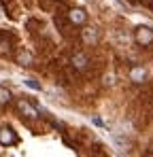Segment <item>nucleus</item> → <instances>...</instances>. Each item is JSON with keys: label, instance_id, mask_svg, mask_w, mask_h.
Returning a JSON list of instances; mask_svg holds the SVG:
<instances>
[{"label": "nucleus", "instance_id": "obj_7", "mask_svg": "<svg viewBox=\"0 0 153 157\" xmlns=\"http://www.w3.org/2000/svg\"><path fill=\"white\" fill-rule=\"evenodd\" d=\"M11 100V94L6 91V89H0V104H4V102H9Z\"/></svg>", "mask_w": 153, "mask_h": 157}, {"label": "nucleus", "instance_id": "obj_9", "mask_svg": "<svg viewBox=\"0 0 153 157\" xmlns=\"http://www.w3.org/2000/svg\"><path fill=\"white\" fill-rule=\"evenodd\" d=\"M26 85H28V87H32V89H41V85H38V83H34L32 78H28V81H26Z\"/></svg>", "mask_w": 153, "mask_h": 157}, {"label": "nucleus", "instance_id": "obj_1", "mask_svg": "<svg viewBox=\"0 0 153 157\" xmlns=\"http://www.w3.org/2000/svg\"><path fill=\"white\" fill-rule=\"evenodd\" d=\"M136 40H138L140 45H151V43H153V30H151V28H138V32H136Z\"/></svg>", "mask_w": 153, "mask_h": 157}, {"label": "nucleus", "instance_id": "obj_5", "mask_svg": "<svg viewBox=\"0 0 153 157\" xmlns=\"http://www.w3.org/2000/svg\"><path fill=\"white\" fill-rule=\"evenodd\" d=\"M19 108H22V113H26V115H28V117H32V119H34V117H38L36 108H32V106L28 104V102H24V100L19 102Z\"/></svg>", "mask_w": 153, "mask_h": 157}, {"label": "nucleus", "instance_id": "obj_2", "mask_svg": "<svg viewBox=\"0 0 153 157\" xmlns=\"http://www.w3.org/2000/svg\"><path fill=\"white\" fill-rule=\"evenodd\" d=\"M13 142H15V134H13V130L2 128V130H0V144H13Z\"/></svg>", "mask_w": 153, "mask_h": 157}, {"label": "nucleus", "instance_id": "obj_4", "mask_svg": "<svg viewBox=\"0 0 153 157\" xmlns=\"http://www.w3.org/2000/svg\"><path fill=\"white\" fill-rule=\"evenodd\" d=\"M73 64H75V68H85L87 66V55L85 53H76L73 57Z\"/></svg>", "mask_w": 153, "mask_h": 157}, {"label": "nucleus", "instance_id": "obj_10", "mask_svg": "<svg viewBox=\"0 0 153 157\" xmlns=\"http://www.w3.org/2000/svg\"><path fill=\"white\" fill-rule=\"evenodd\" d=\"M92 121H94V123H96V125H104V123H102V119H98V117H94V119H92Z\"/></svg>", "mask_w": 153, "mask_h": 157}, {"label": "nucleus", "instance_id": "obj_8", "mask_svg": "<svg viewBox=\"0 0 153 157\" xmlns=\"http://www.w3.org/2000/svg\"><path fill=\"white\" fill-rule=\"evenodd\" d=\"M83 36H85V40H87V43H89V40H96V32H89V30H85V34H83Z\"/></svg>", "mask_w": 153, "mask_h": 157}, {"label": "nucleus", "instance_id": "obj_3", "mask_svg": "<svg viewBox=\"0 0 153 157\" xmlns=\"http://www.w3.org/2000/svg\"><path fill=\"white\" fill-rule=\"evenodd\" d=\"M70 19H73V24H83L85 21V11L83 9H73L70 11Z\"/></svg>", "mask_w": 153, "mask_h": 157}, {"label": "nucleus", "instance_id": "obj_6", "mask_svg": "<svg viewBox=\"0 0 153 157\" xmlns=\"http://www.w3.org/2000/svg\"><path fill=\"white\" fill-rule=\"evenodd\" d=\"M130 77H132V81H134V83H140V81L145 78V70H143V68H134Z\"/></svg>", "mask_w": 153, "mask_h": 157}]
</instances>
